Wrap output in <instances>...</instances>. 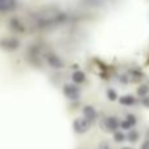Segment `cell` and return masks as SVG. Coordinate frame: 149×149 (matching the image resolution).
<instances>
[{
	"instance_id": "cell-1",
	"label": "cell",
	"mask_w": 149,
	"mask_h": 149,
	"mask_svg": "<svg viewBox=\"0 0 149 149\" xmlns=\"http://www.w3.org/2000/svg\"><path fill=\"white\" fill-rule=\"evenodd\" d=\"M101 127H102L103 131L106 132H116L118 128L120 127V120H119L116 116H106L105 119L101 120Z\"/></svg>"
},
{
	"instance_id": "cell-2",
	"label": "cell",
	"mask_w": 149,
	"mask_h": 149,
	"mask_svg": "<svg viewBox=\"0 0 149 149\" xmlns=\"http://www.w3.org/2000/svg\"><path fill=\"white\" fill-rule=\"evenodd\" d=\"M90 127H92V122H89L85 118H76L73 120V130L76 134H85L90 130Z\"/></svg>"
},
{
	"instance_id": "cell-3",
	"label": "cell",
	"mask_w": 149,
	"mask_h": 149,
	"mask_svg": "<svg viewBox=\"0 0 149 149\" xmlns=\"http://www.w3.org/2000/svg\"><path fill=\"white\" fill-rule=\"evenodd\" d=\"M63 93H64L65 97L70 98V100H72V101H76V100L80 98V89L73 84L64 85V88H63Z\"/></svg>"
},
{
	"instance_id": "cell-4",
	"label": "cell",
	"mask_w": 149,
	"mask_h": 149,
	"mask_svg": "<svg viewBox=\"0 0 149 149\" xmlns=\"http://www.w3.org/2000/svg\"><path fill=\"white\" fill-rule=\"evenodd\" d=\"M0 47L7 51H15L20 47V42L16 38H4L0 41Z\"/></svg>"
},
{
	"instance_id": "cell-5",
	"label": "cell",
	"mask_w": 149,
	"mask_h": 149,
	"mask_svg": "<svg viewBox=\"0 0 149 149\" xmlns=\"http://www.w3.org/2000/svg\"><path fill=\"white\" fill-rule=\"evenodd\" d=\"M82 114H84V118L88 119L89 122H94L95 119H97V111H95V109L93 107V106H84V109H82Z\"/></svg>"
},
{
	"instance_id": "cell-6",
	"label": "cell",
	"mask_w": 149,
	"mask_h": 149,
	"mask_svg": "<svg viewBox=\"0 0 149 149\" xmlns=\"http://www.w3.org/2000/svg\"><path fill=\"white\" fill-rule=\"evenodd\" d=\"M47 63H49L50 67L55 68V70H60V68L64 67V63H63V60L60 59L58 55H50L49 58H47Z\"/></svg>"
},
{
	"instance_id": "cell-7",
	"label": "cell",
	"mask_w": 149,
	"mask_h": 149,
	"mask_svg": "<svg viewBox=\"0 0 149 149\" xmlns=\"http://www.w3.org/2000/svg\"><path fill=\"white\" fill-rule=\"evenodd\" d=\"M119 103L123 106H134L136 103V98L131 94L122 95V97H119Z\"/></svg>"
},
{
	"instance_id": "cell-8",
	"label": "cell",
	"mask_w": 149,
	"mask_h": 149,
	"mask_svg": "<svg viewBox=\"0 0 149 149\" xmlns=\"http://www.w3.org/2000/svg\"><path fill=\"white\" fill-rule=\"evenodd\" d=\"M16 5V0H0V12H7L13 9Z\"/></svg>"
},
{
	"instance_id": "cell-9",
	"label": "cell",
	"mask_w": 149,
	"mask_h": 149,
	"mask_svg": "<svg viewBox=\"0 0 149 149\" xmlns=\"http://www.w3.org/2000/svg\"><path fill=\"white\" fill-rule=\"evenodd\" d=\"M72 81L74 84H82L85 81V73L82 71H74L72 73Z\"/></svg>"
},
{
	"instance_id": "cell-10",
	"label": "cell",
	"mask_w": 149,
	"mask_h": 149,
	"mask_svg": "<svg viewBox=\"0 0 149 149\" xmlns=\"http://www.w3.org/2000/svg\"><path fill=\"white\" fill-rule=\"evenodd\" d=\"M140 139V134L136 131V130H131V131L127 134V140L130 143H137Z\"/></svg>"
},
{
	"instance_id": "cell-11",
	"label": "cell",
	"mask_w": 149,
	"mask_h": 149,
	"mask_svg": "<svg viewBox=\"0 0 149 149\" xmlns=\"http://www.w3.org/2000/svg\"><path fill=\"white\" fill-rule=\"evenodd\" d=\"M148 93H149V85L141 84L139 88H137V94H139L140 97H147Z\"/></svg>"
},
{
	"instance_id": "cell-12",
	"label": "cell",
	"mask_w": 149,
	"mask_h": 149,
	"mask_svg": "<svg viewBox=\"0 0 149 149\" xmlns=\"http://www.w3.org/2000/svg\"><path fill=\"white\" fill-rule=\"evenodd\" d=\"M10 26H12V29L16 30V31H22L24 30L22 25H21V22L17 20V18H12V20H10Z\"/></svg>"
},
{
	"instance_id": "cell-13",
	"label": "cell",
	"mask_w": 149,
	"mask_h": 149,
	"mask_svg": "<svg viewBox=\"0 0 149 149\" xmlns=\"http://www.w3.org/2000/svg\"><path fill=\"white\" fill-rule=\"evenodd\" d=\"M114 140L116 143H123L124 140H127V136L122 131H116V132H114Z\"/></svg>"
},
{
	"instance_id": "cell-14",
	"label": "cell",
	"mask_w": 149,
	"mask_h": 149,
	"mask_svg": "<svg viewBox=\"0 0 149 149\" xmlns=\"http://www.w3.org/2000/svg\"><path fill=\"white\" fill-rule=\"evenodd\" d=\"M126 120L128 122L132 127H135V126H136V123H137V119H136V116H135L134 114H128V115L126 116Z\"/></svg>"
},
{
	"instance_id": "cell-15",
	"label": "cell",
	"mask_w": 149,
	"mask_h": 149,
	"mask_svg": "<svg viewBox=\"0 0 149 149\" xmlns=\"http://www.w3.org/2000/svg\"><path fill=\"white\" fill-rule=\"evenodd\" d=\"M106 94H107V98L110 101H116L118 100V94H116V92L114 89H109Z\"/></svg>"
},
{
	"instance_id": "cell-16",
	"label": "cell",
	"mask_w": 149,
	"mask_h": 149,
	"mask_svg": "<svg viewBox=\"0 0 149 149\" xmlns=\"http://www.w3.org/2000/svg\"><path fill=\"white\" fill-rule=\"evenodd\" d=\"M120 128H122V130H127V131H131V130H132V126L126 120V119H124V120L120 122Z\"/></svg>"
},
{
	"instance_id": "cell-17",
	"label": "cell",
	"mask_w": 149,
	"mask_h": 149,
	"mask_svg": "<svg viewBox=\"0 0 149 149\" xmlns=\"http://www.w3.org/2000/svg\"><path fill=\"white\" fill-rule=\"evenodd\" d=\"M98 149H110V147H109V144L106 141H102V143H100V145H98Z\"/></svg>"
},
{
	"instance_id": "cell-18",
	"label": "cell",
	"mask_w": 149,
	"mask_h": 149,
	"mask_svg": "<svg viewBox=\"0 0 149 149\" xmlns=\"http://www.w3.org/2000/svg\"><path fill=\"white\" fill-rule=\"evenodd\" d=\"M141 103L145 106V107H148V109H149V95H147V97H144V98H143Z\"/></svg>"
},
{
	"instance_id": "cell-19",
	"label": "cell",
	"mask_w": 149,
	"mask_h": 149,
	"mask_svg": "<svg viewBox=\"0 0 149 149\" xmlns=\"http://www.w3.org/2000/svg\"><path fill=\"white\" fill-rule=\"evenodd\" d=\"M140 149H149V140H145V141L141 144Z\"/></svg>"
},
{
	"instance_id": "cell-20",
	"label": "cell",
	"mask_w": 149,
	"mask_h": 149,
	"mask_svg": "<svg viewBox=\"0 0 149 149\" xmlns=\"http://www.w3.org/2000/svg\"><path fill=\"white\" fill-rule=\"evenodd\" d=\"M147 140H149V130L147 131Z\"/></svg>"
},
{
	"instance_id": "cell-21",
	"label": "cell",
	"mask_w": 149,
	"mask_h": 149,
	"mask_svg": "<svg viewBox=\"0 0 149 149\" xmlns=\"http://www.w3.org/2000/svg\"><path fill=\"white\" fill-rule=\"evenodd\" d=\"M122 149H132V148H130V147H124V148H122Z\"/></svg>"
}]
</instances>
